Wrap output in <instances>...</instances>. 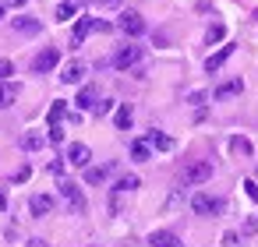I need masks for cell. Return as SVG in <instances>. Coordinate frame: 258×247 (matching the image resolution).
I'll use <instances>...</instances> for the list:
<instances>
[{
	"instance_id": "8992f818",
	"label": "cell",
	"mask_w": 258,
	"mask_h": 247,
	"mask_svg": "<svg viewBox=\"0 0 258 247\" xmlns=\"http://www.w3.org/2000/svg\"><path fill=\"white\" fill-rule=\"evenodd\" d=\"M57 64H60V50H57V46H46V50L32 60V71H36V74H46V71H53Z\"/></svg>"
},
{
	"instance_id": "7402d4cb",
	"label": "cell",
	"mask_w": 258,
	"mask_h": 247,
	"mask_svg": "<svg viewBox=\"0 0 258 247\" xmlns=\"http://www.w3.org/2000/svg\"><path fill=\"white\" fill-rule=\"evenodd\" d=\"M75 103H78V110H92V106H96V89H92V85H85V89L78 92V99H75Z\"/></svg>"
},
{
	"instance_id": "52a82bcc",
	"label": "cell",
	"mask_w": 258,
	"mask_h": 247,
	"mask_svg": "<svg viewBox=\"0 0 258 247\" xmlns=\"http://www.w3.org/2000/svg\"><path fill=\"white\" fill-rule=\"evenodd\" d=\"M117 25H120V32H127V36H142V32H145V18H142L138 11H124Z\"/></svg>"
},
{
	"instance_id": "4fadbf2b",
	"label": "cell",
	"mask_w": 258,
	"mask_h": 247,
	"mask_svg": "<svg viewBox=\"0 0 258 247\" xmlns=\"http://www.w3.org/2000/svg\"><path fill=\"white\" fill-rule=\"evenodd\" d=\"M29 212L32 215H50L53 212V198L50 194H32L29 198Z\"/></svg>"
},
{
	"instance_id": "8fae6325",
	"label": "cell",
	"mask_w": 258,
	"mask_h": 247,
	"mask_svg": "<svg viewBox=\"0 0 258 247\" xmlns=\"http://www.w3.org/2000/svg\"><path fill=\"white\" fill-rule=\"evenodd\" d=\"M149 247H184V243H180L177 233H170V229H156V233L149 236Z\"/></svg>"
},
{
	"instance_id": "d590c367",
	"label": "cell",
	"mask_w": 258,
	"mask_h": 247,
	"mask_svg": "<svg viewBox=\"0 0 258 247\" xmlns=\"http://www.w3.org/2000/svg\"><path fill=\"white\" fill-rule=\"evenodd\" d=\"M103 4H120V0H103Z\"/></svg>"
},
{
	"instance_id": "1f68e13d",
	"label": "cell",
	"mask_w": 258,
	"mask_h": 247,
	"mask_svg": "<svg viewBox=\"0 0 258 247\" xmlns=\"http://www.w3.org/2000/svg\"><path fill=\"white\" fill-rule=\"evenodd\" d=\"M29 177H32V170H29V166H22V170H18V173H15V180H18V184H25V180H29Z\"/></svg>"
},
{
	"instance_id": "83f0119b",
	"label": "cell",
	"mask_w": 258,
	"mask_h": 247,
	"mask_svg": "<svg viewBox=\"0 0 258 247\" xmlns=\"http://www.w3.org/2000/svg\"><path fill=\"white\" fill-rule=\"evenodd\" d=\"M92 110H96V113H99V117H103V113H110V110H113V99H103V103H96V106H92Z\"/></svg>"
},
{
	"instance_id": "836d02e7",
	"label": "cell",
	"mask_w": 258,
	"mask_h": 247,
	"mask_svg": "<svg viewBox=\"0 0 258 247\" xmlns=\"http://www.w3.org/2000/svg\"><path fill=\"white\" fill-rule=\"evenodd\" d=\"M8 4H11V8H22V4H29V0H8Z\"/></svg>"
},
{
	"instance_id": "9c48e42d",
	"label": "cell",
	"mask_w": 258,
	"mask_h": 247,
	"mask_svg": "<svg viewBox=\"0 0 258 247\" xmlns=\"http://www.w3.org/2000/svg\"><path fill=\"white\" fill-rule=\"evenodd\" d=\"M82 78H85V64H82V60H71V64L60 67V81H64V85H78Z\"/></svg>"
},
{
	"instance_id": "6da1fadb",
	"label": "cell",
	"mask_w": 258,
	"mask_h": 247,
	"mask_svg": "<svg viewBox=\"0 0 258 247\" xmlns=\"http://www.w3.org/2000/svg\"><path fill=\"white\" fill-rule=\"evenodd\" d=\"M205 180H212V162H205V159L187 162L184 173H180V187H202Z\"/></svg>"
},
{
	"instance_id": "5b68a950",
	"label": "cell",
	"mask_w": 258,
	"mask_h": 247,
	"mask_svg": "<svg viewBox=\"0 0 258 247\" xmlns=\"http://www.w3.org/2000/svg\"><path fill=\"white\" fill-rule=\"evenodd\" d=\"M138 60H142V46H120L117 53H113V67L117 71H131V67H138Z\"/></svg>"
},
{
	"instance_id": "603a6c76",
	"label": "cell",
	"mask_w": 258,
	"mask_h": 247,
	"mask_svg": "<svg viewBox=\"0 0 258 247\" xmlns=\"http://www.w3.org/2000/svg\"><path fill=\"white\" fill-rule=\"evenodd\" d=\"M64 113H68V103H64V99H57V103L50 106V117H46V120H50V127H60Z\"/></svg>"
},
{
	"instance_id": "ffe728a7",
	"label": "cell",
	"mask_w": 258,
	"mask_h": 247,
	"mask_svg": "<svg viewBox=\"0 0 258 247\" xmlns=\"http://www.w3.org/2000/svg\"><path fill=\"white\" fill-rule=\"evenodd\" d=\"M113 166H85V184H103Z\"/></svg>"
},
{
	"instance_id": "cb8c5ba5",
	"label": "cell",
	"mask_w": 258,
	"mask_h": 247,
	"mask_svg": "<svg viewBox=\"0 0 258 247\" xmlns=\"http://www.w3.org/2000/svg\"><path fill=\"white\" fill-rule=\"evenodd\" d=\"M223 36H226V29L216 22V25H209V32H205V43L212 46V43H223Z\"/></svg>"
},
{
	"instance_id": "d6986e66",
	"label": "cell",
	"mask_w": 258,
	"mask_h": 247,
	"mask_svg": "<svg viewBox=\"0 0 258 247\" xmlns=\"http://www.w3.org/2000/svg\"><path fill=\"white\" fill-rule=\"evenodd\" d=\"M131 120H135V113H131V106L124 103V106H117V117H113V124H117V131H131Z\"/></svg>"
},
{
	"instance_id": "7a4b0ae2",
	"label": "cell",
	"mask_w": 258,
	"mask_h": 247,
	"mask_svg": "<svg viewBox=\"0 0 258 247\" xmlns=\"http://www.w3.org/2000/svg\"><path fill=\"white\" fill-rule=\"evenodd\" d=\"M110 25L106 22H96V18H78L75 22V32H71V50H78L82 43H85V36L89 32H106Z\"/></svg>"
},
{
	"instance_id": "ac0fdd59",
	"label": "cell",
	"mask_w": 258,
	"mask_h": 247,
	"mask_svg": "<svg viewBox=\"0 0 258 247\" xmlns=\"http://www.w3.org/2000/svg\"><path fill=\"white\" fill-rule=\"evenodd\" d=\"M131 159H135V162H149V159H152V145H149L145 138H142V141H131Z\"/></svg>"
},
{
	"instance_id": "f546056e",
	"label": "cell",
	"mask_w": 258,
	"mask_h": 247,
	"mask_svg": "<svg viewBox=\"0 0 258 247\" xmlns=\"http://www.w3.org/2000/svg\"><path fill=\"white\" fill-rule=\"evenodd\" d=\"M244 191H247L251 201H258V184H254V180H244Z\"/></svg>"
},
{
	"instance_id": "30bf717a",
	"label": "cell",
	"mask_w": 258,
	"mask_h": 247,
	"mask_svg": "<svg viewBox=\"0 0 258 247\" xmlns=\"http://www.w3.org/2000/svg\"><path fill=\"white\" fill-rule=\"evenodd\" d=\"M89 159H92V152H89V145H82V141H75V145L68 148V162H71V166H82V170H85V166H89Z\"/></svg>"
},
{
	"instance_id": "4dcf8cb0",
	"label": "cell",
	"mask_w": 258,
	"mask_h": 247,
	"mask_svg": "<svg viewBox=\"0 0 258 247\" xmlns=\"http://www.w3.org/2000/svg\"><path fill=\"white\" fill-rule=\"evenodd\" d=\"M240 233H258V215H251V219L244 222V229H240Z\"/></svg>"
},
{
	"instance_id": "2e32d148",
	"label": "cell",
	"mask_w": 258,
	"mask_h": 247,
	"mask_svg": "<svg viewBox=\"0 0 258 247\" xmlns=\"http://www.w3.org/2000/svg\"><path fill=\"white\" fill-rule=\"evenodd\" d=\"M145 141H149L152 148H159V152H170V148H173V138H170V134H163V131H149V134H145Z\"/></svg>"
},
{
	"instance_id": "5bb4252c",
	"label": "cell",
	"mask_w": 258,
	"mask_h": 247,
	"mask_svg": "<svg viewBox=\"0 0 258 247\" xmlns=\"http://www.w3.org/2000/svg\"><path fill=\"white\" fill-rule=\"evenodd\" d=\"M240 92H244V81H240V78H233V81L216 85V92H212V96H216V99H230V96H240Z\"/></svg>"
},
{
	"instance_id": "d4e9b609",
	"label": "cell",
	"mask_w": 258,
	"mask_h": 247,
	"mask_svg": "<svg viewBox=\"0 0 258 247\" xmlns=\"http://www.w3.org/2000/svg\"><path fill=\"white\" fill-rule=\"evenodd\" d=\"M230 148H233L237 155H251V141H247V138H230Z\"/></svg>"
},
{
	"instance_id": "8d00e7d4",
	"label": "cell",
	"mask_w": 258,
	"mask_h": 247,
	"mask_svg": "<svg viewBox=\"0 0 258 247\" xmlns=\"http://www.w3.org/2000/svg\"><path fill=\"white\" fill-rule=\"evenodd\" d=\"M4 11H8V8H4V4H0V18H4Z\"/></svg>"
},
{
	"instance_id": "d6a6232c",
	"label": "cell",
	"mask_w": 258,
	"mask_h": 247,
	"mask_svg": "<svg viewBox=\"0 0 258 247\" xmlns=\"http://www.w3.org/2000/svg\"><path fill=\"white\" fill-rule=\"evenodd\" d=\"M8 208V194H4V187H0V212Z\"/></svg>"
},
{
	"instance_id": "484cf974",
	"label": "cell",
	"mask_w": 258,
	"mask_h": 247,
	"mask_svg": "<svg viewBox=\"0 0 258 247\" xmlns=\"http://www.w3.org/2000/svg\"><path fill=\"white\" fill-rule=\"evenodd\" d=\"M142 184H138V177H120L117 180V191H138Z\"/></svg>"
},
{
	"instance_id": "f1b7e54d",
	"label": "cell",
	"mask_w": 258,
	"mask_h": 247,
	"mask_svg": "<svg viewBox=\"0 0 258 247\" xmlns=\"http://www.w3.org/2000/svg\"><path fill=\"white\" fill-rule=\"evenodd\" d=\"M46 141H53V145H60V141H64V131H60V127H50V134H46Z\"/></svg>"
},
{
	"instance_id": "277c9868",
	"label": "cell",
	"mask_w": 258,
	"mask_h": 247,
	"mask_svg": "<svg viewBox=\"0 0 258 247\" xmlns=\"http://www.w3.org/2000/svg\"><path fill=\"white\" fill-rule=\"evenodd\" d=\"M60 198L68 201V208H71L75 215L85 212V194H82V187H78L75 180H60Z\"/></svg>"
},
{
	"instance_id": "7c38bea8",
	"label": "cell",
	"mask_w": 258,
	"mask_h": 247,
	"mask_svg": "<svg viewBox=\"0 0 258 247\" xmlns=\"http://www.w3.org/2000/svg\"><path fill=\"white\" fill-rule=\"evenodd\" d=\"M11 25H15V32H22V36H36V32L43 29V22H39V18H29V15H18Z\"/></svg>"
},
{
	"instance_id": "e575fe53",
	"label": "cell",
	"mask_w": 258,
	"mask_h": 247,
	"mask_svg": "<svg viewBox=\"0 0 258 247\" xmlns=\"http://www.w3.org/2000/svg\"><path fill=\"white\" fill-rule=\"evenodd\" d=\"M32 247H46V240H32Z\"/></svg>"
},
{
	"instance_id": "3957f363",
	"label": "cell",
	"mask_w": 258,
	"mask_h": 247,
	"mask_svg": "<svg viewBox=\"0 0 258 247\" xmlns=\"http://www.w3.org/2000/svg\"><path fill=\"white\" fill-rule=\"evenodd\" d=\"M223 208H226L223 198H212V194H202V191L191 198V212H195V215H219Z\"/></svg>"
},
{
	"instance_id": "e0dca14e",
	"label": "cell",
	"mask_w": 258,
	"mask_h": 247,
	"mask_svg": "<svg viewBox=\"0 0 258 247\" xmlns=\"http://www.w3.org/2000/svg\"><path fill=\"white\" fill-rule=\"evenodd\" d=\"M18 145H22L25 152H39V148L46 145V138H43L39 131H29V134H22V141H18Z\"/></svg>"
},
{
	"instance_id": "4316f807",
	"label": "cell",
	"mask_w": 258,
	"mask_h": 247,
	"mask_svg": "<svg viewBox=\"0 0 258 247\" xmlns=\"http://www.w3.org/2000/svg\"><path fill=\"white\" fill-rule=\"evenodd\" d=\"M11 74H15V64L11 60H0V81H8Z\"/></svg>"
},
{
	"instance_id": "9a60e30c",
	"label": "cell",
	"mask_w": 258,
	"mask_h": 247,
	"mask_svg": "<svg viewBox=\"0 0 258 247\" xmlns=\"http://www.w3.org/2000/svg\"><path fill=\"white\" fill-rule=\"evenodd\" d=\"M15 99H18V85L15 81H0V110L15 106Z\"/></svg>"
},
{
	"instance_id": "ba28073f",
	"label": "cell",
	"mask_w": 258,
	"mask_h": 247,
	"mask_svg": "<svg viewBox=\"0 0 258 247\" xmlns=\"http://www.w3.org/2000/svg\"><path fill=\"white\" fill-rule=\"evenodd\" d=\"M230 57H233V43L219 46V50H216V53H212V57L205 60V71H209V74H216V71H219V67H223V64L230 60Z\"/></svg>"
},
{
	"instance_id": "44dd1931",
	"label": "cell",
	"mask_w": 258,
	"mask_h": 247,
	"mask_svg": "<svg viewBox=\"0 0 258 247\" xmlns=\"http://www.w3.org/2000/svg\"><path fill=\"white\" fill-rule=\"evenodd\" d=\"M78 15V0H60V8H57V22H71Z\"/></svg>"
}]
</instances>
